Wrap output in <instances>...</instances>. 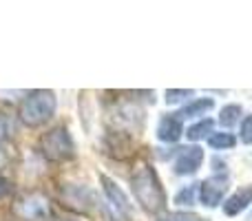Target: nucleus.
I'll return each mask as SVG.
<instances>
[{
	"mask_svg": "<svg viewBox=\"0 0 252 221\" xmlns=\"http://www.w3.org/2000/svg\"><path fill=\"white\" fill-rule=\"evenodd\" d=\"M130 190L139 208L148 215H159L166 210V190L159 182V175L151 164H142L130 175Z\"/></svg>",
	"mask_w": 252,
	"mask_h": 221,
	"instance_id": "1",
	"label": "nucleus"
},
{
	"mask_svg": "<svg viewBox=\"0 0 252 221\" xmlns=\"http://www.w3.org/2000/svg\"><path fill=\"white\" fill-rule=\"evenodd\" d=\"M56 109H58V100L53 91H31L22 100L18 115H20L25 126L35 128V126L47 124L56 115Z\"/></svg>",
	"mask_w": 252,
	"mask_h": 221,
	"instance_id": "2",
	"label": "nucleus"
},
{
	"mask_svg": "<svg viewBox=\"0 0 252 221\" xmlns=\"http://www.w3.org/2000/svg\"><path fill=\"white\" fill-rule=\"evenodd\" d=\"M40 151L51 161H69L75 157V144L66 126H56L40 137Z\"/></svg>",
	"mask_w": 252,
	"mask_h": 221,
	"instance_id": "3",
	"label": "nucleus"
},
{
	"mask_svg": "<svg viewBox=\"0 0 252 221\" xmlns=\"http://www.w3.org/2000/svg\"><path fill=\"white\" fill-rule=\"evenodd\" d=\"M13 215L22 221H49V217H51V201H49L47 195H42L38 190L25 192L13 204Z\"/></svg>",
	"mask_w": 252,
	"mask_h": 221,
	"instance_id": "4",
	"label": "nucleus"
},
{
	"mask_svg": "<svg viewBox=\"0 0 252 221\" xmlns=\"http://www.w3.org/2000/svg\"><path fill=\"white\" fill-rule=\"evenodd\" d=\"M111 124L115 133L122 135H137L144 126V111L133 102H120L115 111L111 113Z\"/></svg>",
	"mask_w": 252,
	"mask_h": 221,
	"instance_id": "5",
	"label": "nucleus"
},
{
	"mask_svg": "<svg viewBox=\"0 0 252 221\" xmlns=\"http://www.w3.org/2000/svg\"><path fill=\"white\" fill-rule=\"evenodd\" d=\"M228 188H230V179L228 175H210L208 179L199 184V201L206 208H217L223 201Z\"/></svg>",
	"mask_w": 252,
	"mask_h": 221,
	"instance_id": "6",
	"label": "nucleus"
},
{
	"mask_svg": "<svg viewBox=\"0 0 252 221\" xmlns=\"http://www.w3.org/2000/svg\"><path fill=\"white\" fill-rule=\"evenodd\" d=\"M204 164V151L199 146H186L177 151V159L173 161L175 175H182V177H188V175H195L197 170Z\"/></svg>",
	"mask_w": 252,
	"mask_h": 221,
	"instance_id": "7",
	"label": "nucleus"
},
{
	"mask_svg": "<svg viewBox=\"0 0 252 221\" xmlns=\"http://www.w3.org/2000/svg\"><path fill=\"white\" fill-rule=\"evenodd\" d=\"M100 184H102V190H104L106 199H109L111 206L115 208V213H118V215H128L133 206H130L128 197L124 195L122 188H120L118 184L109 177V175H100Z\"/></svg>",
	"mask_w": 252,
	"mask_h": 221,
	"instance_id": "8",
	"label": "nucleus"
},
{
	"mask_svg": "<svg viewBox=\"0 0 252 221\" xmlns=\"http://www.w3.org/2000/svg\"><path fill=\"white\" fill-rule=\"evenodd\" d=\"M184 135V124H182V117L179 113H168L159 120L157 124V139L164 144H175L179 142Z\"/></svg>",
	"mask_w": 252,
	"mask_h": 221,
	"instance_id": "9",
	"label": "nucleus"
},
{
	"mask_svg": "<svg viewBox=\"0 0 252 221\" xmlns=\"http://www.w3.org/2000/svg\"><path fill=\"white\" fill-rule=\"evenodd\" d=\"M62 199L66 201V206H71L75 210H82V213H87L95 204V195L87 186H66L62 190Z\"/></svg>",
	"mask_w": 252,
	"mask_h": 221,
	"instance_id": "10",
	"label": "nucleus"
},
{
	"mask_svg": "<svg viewBox=\"0 0 252 221\" xmlns=\"http://www.w3.org/2000/svg\"><path fill=\"white\" fill-rule=\"evenodd\" d=\"M250 204H252V184L250 186H241L239 190H235L223 201V215L226 217H237L244 210H248Z\"/></svg>",
	"mask_w": 252,
	"mask_h": 221,
	"instance_id": "11",
	"label": "nucleus"
},
{
	"mask_svg": "<svg viewBox=\"0 0 252 221\" xmlns=\"http://www.w3.org/2000/svg\"><path fill=\"white\" fill-rule=\"evenodd\" d=\"M213 106H215L213 97H197V100L188 102V104L179 111V117H188V120H192V117H201L213 109Z\"/></svg>",
	"mask_w": 252,
	"mask_h": 221,
	"instance_id": "12",
	"label": "nucleus"
},
{
	"mask_svg": "<svg viewBox=\"0 0 252 221\" xmlns=\"http://www.w3.org/2000/svg\"><path fill=\"white\" fill-rule=\"evenodd\" d=\"M213 126H215V122L210 120V117H206V120H199L197 124L188 126V130L184 135H186L190 142H199V139L210 137V133H213Z\"/></svg>",
	"mask_w": 252,
	"mask_h": 221,
	"instance_id": "13",
	"label": "nucleus"
},
{
	"mask_svg": "<svg viewBox=\"0 0 252 221\" xmlns=\"http://www.w3.org/2000/svg\"><path fill=\"white\" fill-rule=\"evenodd\" d=\"M241 113H244L241 104H226L221 109V113H219V124L230 128V126H235L241 120Z\"/></svg>",
	"mask_w": 252,
	"mask_h": 221,
	"instance_id": "14",
	"label": "nucleus"
},
{
	"mask_svg": "<svg viewBox=\"0 0 252 221\" xmlns=\"http://www.w3.org/2000/svg\"><path fill=\"white\" fill-rule=\"evenodd\" d=\"M235 144L237 139L230 133H213L208 137V146L213 151H230V148H235Z\"/></svg>",
	"mask_w": 252,
	"mask_h": 221,
	"instance_id": "15",
	"label": "nucleus"
},
{
	"mask_svg": "<svg viewBox=\"0 0 252 221\" xmlns=\"http://www.w3.org/2000/svg\"><path fill=\"white\" fill-rule=\"evenodd\" d=\"M197 195H199V184H188V186H184L182 190L175 195V204L177 206H192L197 199Z\"/></svg>",
	"mask_w": 252,
	"mask_h": 221,
	"instance_id": "16",
	"label": "nucleus"
},
{
	"mask_svg": "<svg viewBox=\"0 0 252 221\" xmlns=\"http://www.w3.org/2000/svg\"><path fill=\"white\" fill-rule=\"evenodd\" d=\"M157 221H204L201 217H197L195 213H184V210H177V213H166L161 215Z\"/></svg>",
	"mask_w": 252,
	"mask_h": 221,
	"instance_id": "17",
	"label": "nucleus"
},
{
	"mask_svg": "<svg viewBox=\"0 0 252 221\" xmlns=\"http://www.w3.org/2000/svg\"><path fill=\"white\" fill-rule=\"evenodd\" d=\"M239 137L244 144H248L252 146V115L244 117V122H241V128H239Z\"/></svg>",
	"mask_w": 252,
	"mask_h": 221,
	"instance_id": "18",
	"label": "nucleus"
},
{
	"mask_svg": "<svg viewBox=\"0 0 252 221\" xmlns=\"http://www.w3.org/2000/svg\"><path fill=\"white\" fill-rule=\"evenodd\" d=\"M190 95H192V91H188V89H182V91H166V102H168V104H179V102H184Z\"/></svg>",
	"mask_w": 252,
	"mask_h": 221,
	"instance_id": "19",
	"label": "nucleus"
},
{
	"mask_svg": "<svg viewBox=\"0 0 252 221\" xmlns=\"http://www.w3.org/2000/svg\"><path fill=\"white\" fill-rule=\"evenodd\" d=\"M9 135H11V122H9L7 115L0 113V142H4Z\"/></svg>",
	"mask_w": 252,
	"mask_h": 221,
	"instance_id": "20",
	"label": "nucleus"
},
{
	"mask_svg": "<svg viewBox=\"0 0 252 221\" xmlns=\"http://www.w3.org/2000/svg\"><path fill=\"white\" fill-rule=\"evenodd\" d=\"M9 192H11V182H9V179H4V177H0V199H2V197H7Z\"/></svg>",
	"mask_w": 252,
	"mask_h": 221,
	"instance_id": "21",
	"label": "nucleus"
},
{
	"mask_svg": "<svg viewBox=\"0 0 252 221\" xmlns=\"http://www.w3.org/2000/svg\"><path fill=\"white\" fill-rule=\"evenodd\" d=\"M4 164H7V155H4V151L0 148V168H2Z\"/></svg>",
	"mask_w": 252,
	"mask_h": 221,
	"instance_id": "22",
	"label": "nucleus"
},
{
	"mask_svg": "<svg viewBox=\"0 0 252 221\" xmlns=\"http://www.w3.org/2000/svg\"><path fill=\"white\" fill-rule=\"evenodd\" d=\"M56 221H75V219H56Z\"/></svg>",
	"mask_w": 252,
	"mask_h": 221,
	"instance_id": "23",
	"label": "nucleus"
}]
</instances>
